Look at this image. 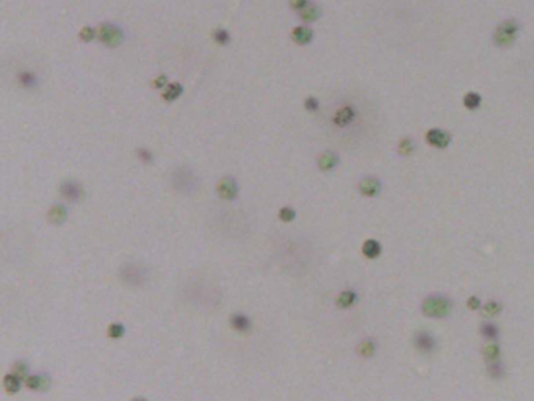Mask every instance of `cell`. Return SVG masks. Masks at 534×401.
<instances>
[{"instance_id": "6da1fadb", "label": "cell", "mask_w": 534, "mask_h": 401, "mask_svg": "<svg viewBox=\"0 0 534 401\" xmlns=\"http://www.w3.org/2000/svg\"><path fill=\"white\" fill-rule=\"evenodd\" d=\"M522 25L517 19H504L494 28L492 32V44L498 49L511 47L518 38Z\"/></svg>"}, {"instance_id": "7a4b0ae2", "label": "cell", "mask_w": 534, "mask_h": 401, "mask_svg": "<svg viewBox=\"0 0 534 401\" xmlns=\"http://www.w3.org/2000/svg\"><path fill=\"white\" fill-rule=\"evenodd\" d=\"M453 310V303L448 296L443 295H432L424 298L422 303V312L424 317L429 318H445L448 317Z\"/></svg>"}, {"instance_id": "3957f363", "label": "cell", "mask_w": 534, "mask_h": 401, "mask_svg": "<svg viewBox=\"0 0 534 401\" xmlns=\"http://www.w3.org/2000/svg\"><path fill=\"white\" fill-rule=\"evenodd\" d=\"M97 39L108 49H116L124 41V33L114 24H102L97 28Z\"/></svg>"}, {"instance_id": "277c9868", "label": "cell", "mask_w": 534, "mask_h": 401, "mask_svg": "<svg viewBox=\"0 0 534 401\" xmlns=\"http://www.w3.org/2000/svg\"><path fill=\"white\" fill-rule=\"evenodd\" d=\"M451 140H453L451 134L445 129L432 127V129L426 130V134H424V141H426L431 148H436V149H446L451 144Z\"/></svg>"}, {"instance_id": "5b68a950", "label": "cell", "mask_w": 534, "mask_h": 401, "mask_svg": "<svg viewBox=\"0 0 534 401\" xmlns=\"http://www.w3.org/2000/svg\"><path fill=\"white\" fill-rule=\"evenodd\" d=\"M357 188H359L360 194L365 196V198H374V196H378L382 191V184L378 177L367 176L364 179H360Z\"/></svg>"}, {"instance_id": "8992f818", "label": "cell", "mask_w": 534, "mask_h": 401, "mask_svg": "<svg viewBox=\"0 0 534 401\" xmlns=\"http://www.w3.org/2000/svg\"><path fill=\"white\" fill-rule=\"evenodd\" d=\"M414 345H415V348L418 349V351L423 353V354H431L437 346L434 335L426 332V331H420V332L415 334Z\"/></svg>"}, {"instance_id": "52a82bcc", "label": "cell", "mask_w": 534, "mask_h": 401, "mask_svg": "<svg viewBox=\"0 0 534 401\" xmlns=\"http://www.w3.org/2000/svg\"><path fill=\"white\" fill-rule=\"evenodd\" d=\"M61 196L69 202H78L83 198V188L78 182L74 180H66L60 188Z\"/></svg>"}, {"instance_id": "ba28073f", "label": "cell", "mask_w": 534, "mask_h": 401, "mask_svg": "<svg viewBox=\"0 0 534 401\" xmlns=\"http://www.w3.org/2000/svg\"><path fill=\"white\" fill-rule=\"evenodd\" d=\"M356 116H357V112H356L354 107L352 105H343L335 112L332 121H334V124L337 127H346V126H350L351 122H354Z\"/></svg>"}, {"instance_id": "9c48e42d", "label": "cell", "mask_w": 534, "mask_h": 401, "mask_svg": "<svg viewBox=\"0 0 534 401\" xmlns=\"http://www.w3.org/2000/svg\"><path fill=\"white\" fill-rule=\"evenodd\" d=\"M238 193V185L232 177H222L218 184V194L221 199L230 201L234 199Z\"/></svg>"}, {"instance_id": "30bf717a", "label": "cell", "mask_w": 534, "mask_h": 401, "mask_svg": "<svg viewBox=\"0 0 534 401\" xmlns=\"http://www.w3.org/2000/svg\"><path fill=\"white\" fill-rule=\"evenodd\" d=\"M292 39L296 42V44H299V46H307V44H310V42H312V39H313L312 28H309L306 25L295 27L293 32H292Z\"/></svg>"}, {"instance_id": "8fae6325", "label": "cell", "mask_w": 534, "mask_h": 401, "mask_svg": "<svg viewBox=\"0 0 534 401\" xmlns=\"http://www.w3.org/2000/svg\"><path fill=\"white\" fill-rule=\"evenodd\" d=\"M340 158L332 151H326L318 157V168L321 171H332L334 168L338 165Z\"/></svg>"}, {"instance_id": "7c38bea8", "label": "cell", "mask_w": 534, "mask_h": 401, "mask_svg": "<svg viewBox=\"0 0 534 401\" xmlns=\"http://www.w3.org/2000/svg\"><path fill=\"white\" fill-rule=\"evenodd\" d=\"M462 104L468 112H476L482 105V96L478 91H468L462 97Z\"/></svg>"}, {"instance_id": "4fadbf2b", "label": "cell", "mask_w": 534, "mask_h": 401, "mask_svg": "<svg viewBox=\"0 0 534 401\" xmlns=\"http://www.w3.org/2000/svg\"><path fill=\"white\" fill-rule=\"evenodd\" d=\"M362 252H364V256L368 257V259H376V257L381 256L382 246H381V243L378 242V240L370 238L362 245Z\"/></svg>"}, {"instance_id": "5bb4252c", "label": "cell", "mask_w": 534, "mask_h": 401, "mask_svg": "<svg viewBox=\"0 0 534 401\" xmlns=\"http://www.w3.org/2000/svg\"><path fill=\"white\" fill-rule=\"evenodd\" d=\"M415 151V141L410 136H403L396 144V154L401 157H409L412 155Z\"/></svg>"}, {"instance_id": "9a60e30c", "label": "cell", "mask_w": 534, "mask_h": 401, "mask_svg": "<svg viewBox=\"0 0 534 401\" xmlns=\"http://www.w3.org/2000/svg\"><path fill=\"white\" fill-rule=\"evenodd\" d=\"M66 218H68V210L64 206L56 204V206L49 210V221L52 224H61L66 221Z\"/></svg>"}, {"instance_id": "2e32d148", "label": "cell", "mask_w": 534, "mask_h": 401, "mask_svg": "<svg viewBox=\"0 0 534 401\" xmlns=\"http://www.w3.org/2000/svg\"><path fill=\"white\" fill-rule=\"evenodd\" d=\"M321 16V10L316 5H309L307 8H304L302 11H299V18L302 22L306 24H312L316 19Z\"/></svg>"}, {"instance_id": "e0dca14e", "label": "cell", "mask_w": 534, "mask_h": 401, "mask_svg": "<svg viewBox=\"0 0 534 401\" xmlns=\"http://www.w3.org/2000/svg\"><path fill=\"white\" fill-rule=\"evenodd\" d=\"M182 93H184V86L180 83H169L166 86V90L163 91L162 97L166 102H174L182 96Z\"/></svg>"}, {"instance_id": "ac0fdd59", "label": "cell", "mask_w": 534, "mask_h": 401, "mask_svg": "<svg viewBox=\"0 0 534 401\" xmlns=\"http://www.w3.org/2000/svg\"><path fill=\"white\" fill-rule=\"evenodd\" d=\"M479 332H481L482 337H484L486 340H489V342H495L500 335L498 326L494 325V323H482Z\"/></svg>"}, {"instance_id": "d6986e66", "label": "cell", "mask_w": 534, "mask_h": 401, "mask_svg": "<svg viewBox=\"0 0 534 401\" xmlns=\"http://www.w3.org/2000/svg\"><path fill=\"white\" fill-rule=\"evenodd\" d=\"M357 301V295L356 291L352 290H346L343 291V293H340V296L337 298V306L342 309H346V307H351L352 304H354Z\"/></svg>"}, {"instance_id": "ffe728a7", "label": "cell", "mask_w": 534, "mask_h": 401, "mask_svg": "<svg viewBox=\"0 0 534 401\" xmlns=\"http://www.w3.org/2000/svg\"><path fill=\"white\" fill-rule=\"evenodd\" d=\"M482 354H484V359L487 363L500 361V346L497 344H489L484 346V349H482Z\"/></svg>"}, {"instance_id": "44dd1931", "label": "cell", "mask_w": 534, "mask_h": 401, "mask_svg": "<svg viewBox=\"0 0 534 401\" xmlns=\"http://www.w3.org/2000/svg\"><path fill=\"white\" fill-rule=\"evenodd\" d=\"M230 323H232V326L238 331H248L251 326L249 318L246 315H243V313H235V315L230 318Z\"/></svg>"}, {"instance_id": "7402d4cb", "label": "cell", "mask_w": 534, "mask_h": 401, "mask_svg": "<svg viewBox=\"0 0 534 401\" xmlns=\"http://www.w3.org/2000/svg\"><path fill=\"white\" fill-rule=\"evenodd\" d=\"M19 83L24 86V88H35L36 83H38V77H36L33 72H19Z\"/></svg>"}, {"instance_id": "603a6c76", "label": "cell", "mask_w": 534, "mask_h": 401, "mask_svg": "<svg viewBox=\"0 0 534 401\" xmlns=\"http://www.w3.org/2000/svg\"><path fill=\"white\" fill-rule=\"evenodd\" d=\"M487 373L490 378L494 379H500L504 376V365L501 363V361H495V362H489L487 363Z\"/></svg>"}, {"instance_id": "cb8c5ba5", "label": "cell", "mask_w": 534, "mask_h": 401, "mask_svg": "<svg viewBox=\"0 0 534 401\" xmlns=\"http://www.w3.org/2000/svg\"><path fill=\"white\" fill-rule=\"evenodd\" d=\"M3 384H5L6 392H10V393H16V392L20 389V378H19V376H16L14 373H13V375H6V376H5Z\"/></svg>"}, {"instance_id": "d4e9b609", "label": "cell", "mask_w": 534, "mask_h": 401, "mask_svg": "<svg viewBox=\"0 0 534 401\" xmlns=\"http://www.w3.org/2000/svg\"><path fill=\"white\" fill-rule=\"evenodd\" d=\"M501 309H503V306L498 301H489V303H486L484 306H482V312H484L486 317L498 315V313L501 312Z\"/></svg>"}, {"instance_id": "484cf974", "label": "cell", "mask_w": 534, "mask_h": 401, "mask_svg": "<svg viewBox=\"0 0 534 401\" xmlns=\"http://www.w3.org/2000/svg\"><path fill=\"white\" fill-rule=\"evenodd\" d=\"M213 41L218 42L220 46H226L230 42V33L226 30V28H216L213 32Z\"/></svg>"}, {"instance_id": "4316f807", "label": "cell", "mask_w": 534, "mask_h": 401, "mask_svg": "<svg viewBox=\"0 0 534 401\" xmlns=\"http://www.w3.org/2000/svg\"><path fill=\"white\" fill-rule=\"evenodd\" d=\"M78 38L83 42H91L94 38H97V30L91 25H85L80 30V33H78Z\"/></svg>"}, {"instance_id": "83f0119b", "label": "cell", "mask_w": 534, "mask_h": 401, "mask_svg": "<svg viewBox=\"0 0 534 401\" xmlns=\"http://www.w3.org/2000/svg\"><path fill=\"white\" fill-rule=\"evenodd\" d=\"M357 351H359L360 354H362V356H365V357L373 356V354H374V351H376V345H374V342H373V340L368 339V340H364L362 344L359 345Z\"/></svg>"}, {"instance_id": "f1b7e54d", "label": "cell", "mask_w": 534, "mask_h": 401, "mask_svg": "<svg viewBox=\"0 0 534 401\" xmlns=\"http://www.w3.org/2000/svg\"><path fill=\"white\" fill-rule=\"evenodd\" d=\"M304 108L310 113H316L320 110V100L313 96H309L304 99Z\"/></svg>"}, {"instance_id": "f546056e", "label": "cell", "mask_w": 534, "mask_h": 401, "mask_svg": "<svg viewBox=\"0 0 534 401\" xmlns=\"http://www.w3.org/2000/svg\"><path fill=\"white\" fill-rule=\"evenodd\" d=\"M295 216H296V212H295L292 207H282V209L279 210V218L282 221H285V223L293 221Z\"/></svg>"}, {"instance_id": "4dcf8cb0", "label": "cell", "mask_w": 534, "mask_h": 401, "mask_svg": "<svg viewBox=\"0 0 534 401\" xmlns=\"http://www.w3.org/2000/svg\"><path fill=\"white\" fill-rule=\"evenodd\" d=\"M25 384H27L28 389L38 390V389H41V385H42V376H28Z\"/></svg>"}, {"instance_id": "1f68e13d", "label": "cell", "mask_w": 534, "mask_h": 401, "mask_svg": "<svg viewBox=\"0 0 534 401\" xmlns=\"http://www.w3.org/2000/svg\"><path fill=\"white\" fill-rule=\"evenodd\" d=\"M108 334H110V337L113 339H119L122 334H124V326L119 325V323H114L110 326V331H108Z\"/></svg>"}, {"instance_id": "d6a6232c", "label": "cell", "mask_w": 534, "mask_h": 401, "mask_svg": "<svg viewBox=\"0 0 534 401\" xmlns=\"http://www.w3.org/2000/svg\"><path fill=\"white\" fill-rule=\"evenodd\" d=\"M27 370H28V367L25 365L24 362H16L14 363V367H13V373L16 376H19V378H24L27 375Z\"/></svg>"}, {"instance_id": "836d02e7", "label": "cell", "mask_w": 534, "mask_h": 401, "mask_svg": "<svg viewBox=\"0 0 534 401\" xmlns=\"http://www.w3.org/2000/svg\"><path fill=\"white\" fill-rule=\"evenodd\" d=\"M169 83H168V78L166 76H158L157 78L152 80V86L155 90H162V88H166Z\"/></svg>"}, {"instance_id": "e575fe53", "label": "cell", "mask_w": 534, "mask_h": 401, "mask_svg": "<svg viewBox=\"0 0 534 401\" xmlns=\"http://www.w3.org/2000/svg\"><path fill=\"white\" fill-rule=\"evenodd\" d=\"M481 306L482 304H481V300L478 296H470L467 300V307L470 310H478V309H481Z\"/></svg>"}, {"instance_id": "d590c367", "label": "cell", "mask_w": 534, "mask_h": 401, "mask_svg": "<svg viewBox=\"0 0 534 401\" xmlns=\"http://www.w3.org/2000/svg\"><path fill=\"white\" fill-rule=\"evenodd\" d=\"M290 6L295 11H302L309 6V0H290Z\"/></svg>"}, {"instance_id": "8d00e7d4", "label": "cell", "mask_w": 534, "mask_h": 401, "mask_svg": "<svg viewBox=\"0 0 534 401\" xmlns=\"http://www.w3.org/2000/svg\"><path fill=\"white\" fill-rule=\"evenodd\" d=\"M138 158L143 163H150L152 162V152L149 149H138Z\"/></svg>"}, {"instance_id": "74e56055", "label": "cell", "mask_w": 534, "mask_h": 401, "mask_svg": "<svg viewBox=\"0 0 534 401\" xmlns=\"http://www.w3.org/2000/svg\"><path fill=\"white\" fill-rule=\"evenodd\" d=\"M133 401H146V400H144V398H135Z\"/></svg>"}]
</instances>
